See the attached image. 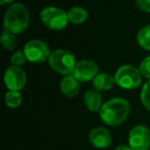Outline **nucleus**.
<instances>
[{"label":"nucleus","instance_id":"obj_1","mask_svg":"<svg viewBox=\"0 0 150 150\" xmlns=\"http://www.w3.org/2000/svg\"><path fill=\"white\" fill-rule=\"evenodd\" d=\"M129 111H131V105L129 101L117 97L105 102L99 114L105 125L116 127L125 122L129 116Z\"/></svg>","mask_w":150,"mask_h":150},{"label":"nucleus","instance_id":"obj_2","mask_svg":"<svg viewBox=\"0 0 150 150\" xmlns=\"http://www.w3.org/2000/svg\"><path fill=\"white\" fill-rule=\"evenodd\" d=\"M30 15L27 7L22 3H13L6 9L3 18L4 30L13 34H21L29 26Z\"/></svg>","mask_w":150,"mask_h":150},{"label":"nucleus","instance_id":"obj_3","mask_svg":"<svg viewBox=\"0 0 150 150\" xmlns=\"http://www.w3.org/2000/svg\"><path fill=\"white\" fill-rule=\"evenodd\" d=\"M47 62L52 70L64 76L73 74L77 64L74 54L64 48L52 50Z\"/></svg>","mask_w":150,"mask_h":150},{"label":"nucleus","instance_id":"obj_4","mask_svg":"<svg viewBox=\"0 0 150 150\" xmlns=\"http://www.w3.org/2000/svg\"><path fill=\"white\" fill-rule=\"evenodd\" d=\"M143 75L139 68L132 65H122L115 72V83L123 90H135L143 82Z\"/></svg>","mask_w":150,"mask_h":150},{"label":"nucleus","instance_id":"obj_5","mask_svg":"<svg viewBox=\"0 0 150 150\" xmlns=\"http://www.w3.org/2000/svg\"><path fill=\"white\" fill-rule=\"evenodd\" d=\"M39 18L46 28L54 31H62L69 23L68 13L57 6H46L40 11Z\"/></svg>","mask_w":150,"mask_h":150},{"label":"nucleus","instance_id":"obj_6","mask_svg":"<svg viewBox=\"0 0 150 150\" xmlns=\"http://www.w3.org/2000/svg\"><path fill=\"white\" fill-rule=\"evenodd\" d=\"M23 52L31 63H44L48 61L52 54L50 46L41 39H31L25 44Z\"/></svg>","mask_w":150,"mask_h":150},{"label":"nucleus","instance_id":"obj_7","mask_svg":"<svg viewBox=\"0 0 150 150\" xmlns=\"http://www.w3.org/2000/svg\"><path fill=\"white\" fill-rule=\"evenodd\" d=\"M129 146L133 150H148L150 148V129L143 125H135L129 135Z\"/></svg>","mask_w":150,"mask_h":150},{"label":"nucleus","instance_id":"obj_8","mask_svg":"<svg viewBox=\"0 0 150 150\" xmlns=\"http://www.w3.org/2000/svg\"><path fill=\"white\" fill-rule=\"evenodd\" d=\"M3 80H4V84L8 88V91L20 92L25 88L26 83H27V75L21 67L11 65L5 70Z\"/></svg>","mask_w":150,"mask_h":150},{"label":"nucleus","instance_id":"obj_9","mask_svg":"<svg viewBox=\"0 0 150 150\" xmlns=\"http://www.w3.org/2000/svg\"><path fill=\"white\" fill-rule=\"evenodd\" d=\"M99 74V67L93 60H81L77 62L75 70L73 72L76 79L79 82L93 81L97 75Z\"/></svg>","mask_w":150,"mask_h":150},{"label":"nucleus","instance_id":"obj_10","mask_svg":"<svg viewBox=\"0 0 150 150\" xmlns=\"http://www.w3.org/2000/svg\"><path fill=\"white\" fill-rule=\"evenodd\" d=\"M88 139H90L92 145L96 148H99V149L109 147L111 145V142H112V138H111L109 131H107L105 127H94L90 132Z\"/></svg>","mask_w":150,"mask_h":150},{"label":"nucleus","instance_id":"obj_11","mask_svg":"<svg viewBox=\"0 0 150 150\" xmlns=\"http://www.w3.org/2000/svg\"><path fill=\"white\" fill-rule=\"evenodd\" d=\"M60 90L64 96L68 97V98H73L79 93L80 82L76 79V77L73 74L67 75L61 80Z\"/></svg>","mask_w":150,"mask_h":150},{"label":"nucleus","instance_id":"obj_12","mask_svg":"<svg viewBox=\"0 0 150 150\" xmlns=\"http://www.w3.org/2000/svg\"><path fill=\"white\" fill-rule=\"evenodd\" d=\"M83 102L86 107L92 112H100L101 108L103 106L102 96L101 93L94 90H88L84 93Z\"/></svg>","mask_w":150,"mask_h":150},{"label":"nucleus","instance_id":"obj_13","mask_svg":"<svg viewBox=\"0 0 150 150\" xmlns=\"http://www.w3.org/2000/svg\"><path fill=\"white\" fill-rule=\"evenodd\" d=\"M115 83V78L109 73H99L93 80V86L98 92H106L112 88Z\"/></svg>","mask_w":150,"mask_h":150},{"label":"nucleus","instance_id":"obj_14","mask_svg":"<svg viewBox=\"0 0 150 150\" xmlns=\"http://www.w3.org/2000/svg\"><path fill=\"white\" fill-rule=\"evenodd\" d=\"M68 18L70 23L74 24V25H80V24H83L88 20V13L84 7L74 6L69 9Z\"/></svg>","mask_w":150,"mask_h":150},{"label":"nucleus","instance_id":"obj_15","mask_svg":"<svg viewBox=\"0 0 150 150\" xmlns=\"http://www.w3.org/2000/svg\"><path fill=\"white\" fill-rule=\"evenodd\" d=\"M137 42L141 48L150 52V24L139 30L137 34Z\"/></svg>","mask_w":150,"mask_h":150},{"label":"nucleus","instance_id":"obj_16","mask_svg":"<svg viewBox=\"0 0 150 150\" xmlns=\"http://www.w3.org/2000/svg\"><path fill=\"white\" fill-rule=\"evenodd\" d=\"M4 101L8 108L16 109L22 104L23 98H22V94L20 92H17V91H8L5 94Z\"/></svg>","mask_w":150,"mask_h":150},{"label":"nucleus","instance_id":"obj_17","mask_svg":"<svg viewBox=\"0 0 150 150\" xmlns=\"http://www.w3.org/2000/svg\"><path fill=\"white\" fill-rule=\"evenodd\" d=\"M1 44H2L3 48L6 50H13L17 45V38H16V34L11 33V32L7 31V30H3L1 33Z\"/></svg>","mask_w":150,"mask_h":150},{"label":"nucleus","instance_id":"obj_18","mask_svg":"<svg viewBox=\"0 0 150 150\" xmlns=\"http://www.w3.org/2000/svg\"><path fill=\"white\" fill-rule=\"evenodd\" d=\"M140 99H141V103L147 110L150 111V79L147 80L145 83L143 84L141 90V94H140Z\"/></svg>","mask_w":150,"mask_h":150},{"label":"nucleus","instance_id":"obj_19","mask_svg":"<svg viewBox=\"0 0 150 150\" xmlns=\"http://www.w3.org/2000/svg\"><path fill=\"white\" fill-rule=\"evenodd\" d=\"M27 58H26V54L24 52H15L11 57V63L13 66H17V67H21L27 62Z\"/></svg>","mask_w":150,"mask_h":150},{"label":"nucleus","instance_id":"obj_20","mask_svg":"<svg viewBox=\"0 0 150 150\" xmlns=\"http://www.w3.org/2000/svg\"><path fill=\"white\" fill-rule=\"evenodd\" d=\"M139 69L144 77H146L149 80L150 79V56L146 57L145 59L142 60V62L140 63Z\"/></svg>","mask_w":150,"mask_h":150},{"label":"nucleus","instance_id":"obj_21","mask_svg":"<svg viewBox=\"0 0 150 150\" xmlns=\"http://www.w3.org/2000/svg\"><path fill=\"white\" fill-rule=\"evenodd\" d=\"M136 5L140 11L150 13V0H136Z\"/></svg>","mask_w":150,"mask_h":150},{"label":"nucleus","instance_id":"obj_22","mask_svg":"<svg viewBox=\"0 0 150 150\" xmlns=\"http://www.w3.org/2000/svg\"><path fill=\"white\" fill-rule=\"evenodd\" d=\"M13 2H15V0H0V4L2 5V6H5V5H13Z\"/></svg>","mask_w":150,"mask_h":150},{"label":"nucleus","instance_id":"obj_23","mask_svg":"<svg viewBox=\"0 0 150 150\" xmlns=\"http://www.w3.org/2000/svg\"><path fill=\"white\" fill-rule=\"evenodd\" d=\"M114 150H133L129 146H127V145H119L115 148Z\"/></svg>","mask_w":150,"mask_h":150}]
</instances>
